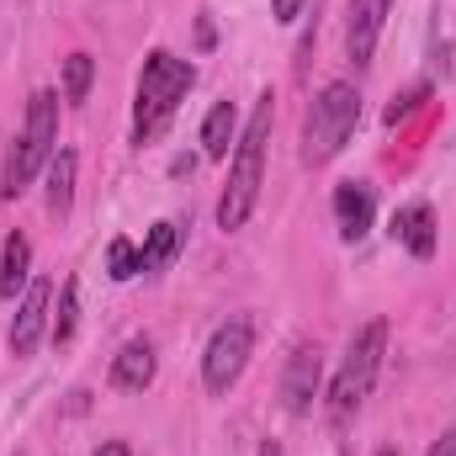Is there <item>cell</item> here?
I'll list each match as a JSON object with an SVG mask.
<instances>
[{"label":"cell","instance_id":"6da1fadb","mask_svg":"<svg viewBox=\"0 0 456 456\" xmlns=\"http://www.w3.org/2000/svg\"><path fill=\"white\" fill-rule=\"evenodd\" d=\"M265 143H271V96L255 102V112L244 122L239 143H233V159H228V186L218 197V228L233 233V228L249 224L255 202H260V181H265Z\"/></svg>","mask_w":456,"mask_h":456},{"label":"cell","instance_id":"7a4b0ae2","mask_svg":"<svg viewBox=\"0 0 456 456\" xmlns=\"http://www.w3.org/2000/svg\"><path fill=\"white\" fill-rule=\"evenodd\" d=\"M197 86V69L186 59H175L170 48H154L143 59V75H138V102H133V143H149L170 127L175 107L186 102V91Z\"/></svg>","mask_w":456,"mask_h":456},{"label":"cell","instance_id":"3957f363","mask_svg":"<svg viewBox=\"0 0 456 456\" xmlns=\"http://www.w3.org/2000/svg\"><path fill=\"white\" fill-rule=\"evenodd\" d=\"M53 149H59V96L53 91H32L27 122H21V133H16V143L5 154V170H0V197L16 202L37 181V170H48Z\"/></svg>","mask_w":456,"mask_h":456},{"label":"cell","instance_id":"277c9868","mask_svg":"<svg viewBox=\"0 0 456 456\" xmlns=\"http://www.w3.org/2000/svg\"><path fill=\"white\" fill-rule=\"evenodd\" d=\"M382 350H387V324H382V319H371V324L350 340L340 371H335V382H330V398H324V414H330V425H335V430H345V425L361 414V403L371 398V382H377Z\"/></svg>","mask_w":456,"mask_h":456},{"label":"cell","instance_id":"5b68a950","mask_svg":"<svg viewBox=\"0 0 456 456\" xmlns=\"http://www.w3.org/2000/svg\"><path fill=\"white\" fill-rule=\"evenodd\" d=\"M355 122H361V91H355L350 80H330V86L314 96L308 122H303V165H314V170L330 165L345 143H350Z\"/></svg>","mask_w":456,"mask_h":456},{"label":"cell","instance_id":"8992f818","mask_svg":"<svg viewBox=\"0 0 456 456\" xmlns=\"http://www.w3.org/2000/svg\"><path fill=\"white\" fill-rule=\"evenodd\" d=\"M249 350H255V319H249V314H233V319H224V324L213 330V340L202 350V382H208L213 398H224L228 387L244 377Z\"/></svg>","mask_w":456,"mask_h":456},{"label":"cell","instance_id":"52a82bcc","mask_svg":"<svg viewBox=\"0 0 456 456\" xmlns=\"http://www.w3.org/2000/svg\"><path fill=\"white\" fill-rule=\"evenodd\" d=\"M319 377H324V355H319V345H297V350L287 355V371H281V409H287L292 419L314 414Z\"/></svg>","mask_w":456,"mask_h":456},{"label":"cell","instance_id":"ba28073f","mask_svg":"<svg viewBox=\"0 0 456 456\" xmlns=\"http://www.w3.org/2000/svg\"><path fill=\"white\" fill-rule=\"evenodd\" d=\"M387 11L393 0H350V16H345V53L355 69H366L377 59V37L387 27Z\"/></svg>","mask_w":456,"mask_h":456},{"label":"cell","instance_id":"9c48e42d","mask_svg":"<svg viewBox=\"0 0 456 456\" xmlns=\"http://www.w3.org/2000/svg\"><path fill=\"white\" fill-rule=\"evenodd\" d=\"M48 303H53V287L48 281H27L21 303H16V319H11V355H32L43 330H48Z\"/></svg>","mask_w":456,"mask_h":456},{"label":"cell","instance_id":"30bf717a","mask_svg":"<svg viewBox=\"0 0 456 456\" xmlns=\"http://www.w3.org/2000/svg\"><path fill=\"white\" fill-rule=\"evenodd\" d=\"M371 218H377V191L366 181H340L335 186V224H340L345 244H361L371 233Z\"/></svg>","mask_w":456,"mask_h":456},{"label":"cell","instance_id":"8fae6325","mask_svg":"<svg viewBox=\"0 0 456 456\" xmlns=\"http://www.w3.org/2000/svg\"><path fill=\"white\" fill-rule=\"evenodd\" d=\"M159 371V355H154V340H127L112 355V387L122 393H143Z\"/></svg>","mask_w":456,"mask_h":456},{"label":"cell","instance_id":"7c38bea8","mask_svg":"<svg viewBox=\"0 0 456 456\" xmlns=\"http://www.w3.org/2000/svg\"><path fill=\"white\" fill-rule=\"evenodd\" d=\"M393 239L409 244V255L430 260V255H436V213H430V202L398 208V213H393Z\"/></svg>","mask_w":456,"mask_h":456},{"label":"cell","instance_id":"4fadbf2b","mask_svg":"<svg viewBox=\"0 0 456 456\" xmlns=\"http://www.w3.org/2000/svg\"><path fill=\"white\" fill-rule=\"evenodd\" d=\"M27 281H32V239L5 233V244H0V297L27 292Z\"/></svg>","mask_w":456,"mask_h":456},{"label":"cell","instance_id":"5bb4252c","mask_svg":"<svg viewBox=\"0 0 456 456\" xmlns=\"http://www.w3.org/2000/svg\"><path fill=\"white\" fill-rule=\"evenodd\" d=\"M75 170H80L75 149H53V159H48V213L53 218H69V208H75Z\"/></svg>","mask_w":456,"mask_h":456},{"label":"cell","instance_id":"9a60e30c","mask_svg":"<svg viewBox=\"0 0 456 456\" xmlns=\"http://www.w3.org/2000/svg\"><path fill=\"white\" fill-rule=\"evenodd\" d=\"M233 127H239L233 102H218V107L208 112V122H202V154H208V159H228V143H239Z\"/></svg>","mask_w":456,"mask_h":456},{"label":"cell","instance_id":"2e32d148","mask_svg":"<svg viewBox=\"0 0 456 456\" xmlns=\"http://www.w3.org/2000/svg\"><path fill=\"white\" fill-rule=\"evenodd\" d=\"M181 233H186V228L175 224V218H165V224L149 228V239H143V249H138V255H143V271L170 265V260H175V249H181Z\"/></svg>","mask_w":456,"mask_h":456},{"label":"cell","instance_id":"e0dca14e","mask_svg":"<svg viewBox=\"0 0 456 456\" xmlns=\"http://www.w3.org/2000/svg\"><path fill=\"white\" fill-rule=\"evenodd\" d=\"M75 324H80V281L69 276V281H64V292H59V314H53V324H48L53 345L75 340Z\"/></svg>","mask_w":456,"mask_h":456},{"label":"cell","instance_id":"ac0fdd59","mask_svg":"<svg viewBox=\"0 0 456 456\" xmlns=\"http://www.w3.org/2000/svg\"><path fill=\"white\" fill-rule=\"evenodd\" d=\"M91 80H96V59L80 48L64 59V102H86L91 96Z\"/></svg>","mask_w":456,"mask_h":456},{"label":"cell","instance_id":"d6986e66","mask_svg":"<svg viewBox=\"0 0 456 456\" xmlns=\"http://www.w3.org/2000/svg\"><path fill=\"white\" fill-rule=\"evenodd\" d=\"M107 271H112V281H133V276L143 271V255H138L133 239H112V249H107Z\"/></svg>","mask_w":456,"mask_h":456},{"label":"cell","instance_id":"ffe728a7","mask_svg":"<svg viewBox=\"0 0 456 456\" xmlns=\"http://www.w3.org/2000/svg\"><path fill=\"white\" fill-rule=\"evenodd\" d=\"M297 11H303V0H271V16L276 21H297Z\"/></svg>","mask_w":456,"mask_h":456},{"label":"cell","instance_id":"44dd1931","mask_svg":"<svg viewBox=\"0 0 456 456\" xmlns=\"http://www.w3.org/2000/svg\"><path fill=\"white\" fill-rule=\"evenodd\" d=\"M91 456H133V446H127V441H102Z\"/></svg>","mask_w":456,"mask_h":456},{"label":"cell","instance_id":"7402d4cb","mask_svg":"<svg viewBox=\"0 0 456 456\" xmlns=\"http://www.w3.org/2000/svg\"><path fill=\"white\" fill-rule=\"evenodd\" d=\"M430 456H456V425L441 436V441H436V446H430Z\"/></svg>","mask_w":456,"mask_h":456},{"label":"cell","instance_id":"603a6c76","mask_svg":"<svg viewBox=\"0 0 456 456\" xmlns=\"http://www.w3.org/2000/svg\"><path fill=\"white\" fill-rule=\"evenodd\" d=\"M213 37H218V32H213V21H208V11H202V16H197V43L213 48Z\"/></svg>","mask_w":456,"mask_h":456},{"label":"cell","instance_id":"cb8c5ba5","mask_svg":"<svg viewBox=\"0 0 456 456\" xmlns=\"http://www.w3.org/2000/svg\"><path fill=\"white\" fill-rule=\"evenodd\" d=\"M260 456H281V452H276V446H265V452H260Z\"/></svg>","mask_w":456,"mask_h":456},{"label":"cell","instance_id":"d4e9b609","mask_svg":"<svg viewBox=\"0 0 456 456\" xmlns=\"http://www.w3.org/2000/svg\"><path fill=\"white\" fill-rule=\"evenodd\" d=\"M377 456H398V452H393V446H382V452H377Z\"/></svg>","mask_w":456,"mask_h":456}]
</instances>
